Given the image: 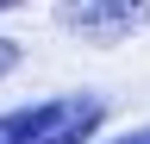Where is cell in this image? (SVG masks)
<instances>
[{"mask_svg": "<svg viewBox=\"0 0 150 144\" xmlns=\"http://www.w3.org/2000/svg\"><path fill=\"white\" fill-rule=\"evenodd\" d=\"M0 6H19V0H0Z\"/></svg>", "mask_w": 150, "mask_h": 144, "instance_id": "5", "label": "cell"}, {"mask_svg": "<svg viewBox=\"0 0 150 144\" xmlns=\"http://www.w3.org/2000/svg\"><path fill=\"white\" fill-rule=\"evenodd\" d=\"M13 69H19V44H13V38H0V82H6Z\"/></svg>", "mask_w": 150, "mask_h": 144, "instance_id": "3", "label": "cell"}, {"mask_svg": "<svg viewBox=\"0 0 150 144\" xmlns=\"http://www.w3.org/2000/svg\"><path fill=\"white\" fill-rule=\"evenodd\" d=\"M112 144H150V125H138V132H125V138H112Z\"/></svg>", "mask_w": 150, "mask_h": 144, "instance_id": "4", "label": "cell"}, {"mask_svg": "<svg viewBox=\"0 0 150 144\" xmlns=\"http://www.w3.org/2000/svg\"><path fill=\"white\" fill-rule=\"evenodd\" d=\"M56 25L81 44H125L150 25V0H56Z\"/></svg>", "mask_w": 150, "mask_h": 144, "instance_id": "2", "label": "cell"}, {"mask_svg": "<svg viewBox=\"0 0 150 144\" xmlns=\"http://www.w3.org/2000/svg\"><path fill=\"white\" fill-rule=\"evenodd\" d=\"M100 125H106V100L63 94V100H31L0 113V144H94Z\"/></svg>", "mask_w": 150, "mask_h": 144, "instance_id": "1", "label": "cell"}]
</instances>
